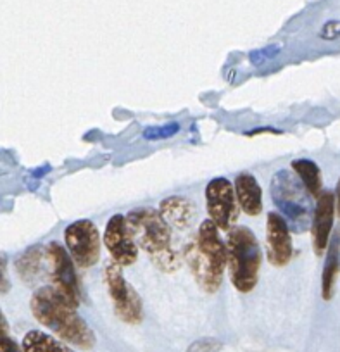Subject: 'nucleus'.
I'll return each mask as SVG.
<instances>
[{
	"mask_svg": "<svg viewBox=\"0 0 340 352\" xmlns=\"http://www.w3.org/2000/svg\"><path fill=\"white\" fill-rule=\"evenodd\" d=\"M30 307L35 320L63 342L76 347L92 349L95 345V335L87 321L76 313V307L59 294L56 287H42L30 300Z\"/></svg>",
	"mask_w": 340,
	"mask_h": 352,
	"instance_id": "obj_1",
	"label": "nucleus"
},
{
	"mask_svg": "<svg viewBox=\"0 0 340 352\" xmlns=\"http://www.w3.org/2000/svg\"><path fill=\"white\" fill-rule=\"evenodd\" d=\"M217 230L213 219H204L197 235L185 243L182 252L197 285L209 294L220 290L224 268L229 266L226 242L221 240Z\"/></svg>",
	"mask_w": 340,
	"mask_h": 352,
	"instance_id": "obj_2",
	"label": "nucleus"
},
{
	"mask_svg": "<svg viewBox=\"0 0 340 352\" xmlns=\"http://www.w3.org/2000/svg\"><path fill=\"white\" fill-rule=\"evenodd\" d=\"M127 225L138 249L151 257L156 268L164 273H175L182 266L183 254L176 252L173 247V228L161 212L151 208H138L128 212Z\"/></svg>",
	"mask_w": 340,
	"mask_h": 352,
	"instance_id": "obj_3",
	"label": "nucleus"
},
{
	"mask_svg": "<svg viewBox=\"0 0 340 352\" xmlns=\"http://www.w3.org/2000/svg\"><path fill=\"white\" fill-rule=\"evenodd\" d=\"M271 201L277 206L278 212L284 216L292 233H304L311 228L312 214V195L301 182L295 173L280 171L275 173L270 184Z\"/></svg>",
	"mask_w": 340,
	"mask_h": 352,
	"instance_id": "obj_4",
	"label": "nucleus"
},
{
	"mask_svg": "<svg viewBox=\"0 0 340 352\" xmlns=\"http://www.w3.org/2000/svg\"><path fill=\"white\" fill-rule=\"evenodd\" d=\"M226 250L233 287L242 294L254 290L261 270V247L256 235L247 226H233L226 232Z\"/></svg>",
	"mask_w": 340,
	"mask_h": 352,
	"instance_id": "obj_5",
	"label": "nucleus"
},
{
	"mask_svg": "<svg viewBox=\"0 0 340 352\" xmlns=\"http://www.w3.org/2000/svg\"><path fill=\"white\" fill-rule=\"evenodd\" d=\"M121 264L109 263L104 268V283L107 287L114 313L128 324H138L144 320V307L137 290L125 280Z\"/></svg>",
	"mask_w": 340,
	"mask_h": 352,
	"instance_id": "obj_6",
	"label": "nucleus"
},
{
	"mask_svg": "<svg viewBox=\"0 0 340 352\" xmlns=\"http://www.w3.org/2000/svg\"><path fill=\"white\" fill-rule=\"evenodd\" d=\"M206 204L209 219H213L220 230L230 232L240 214L235 185L221 176L211 180L206 187Z\"/></svg>",
	"mask_w": 340,
	"mask_h": 352,
	"instance_id": "obj_7",
	"label": "nucleus"
},
{
	"mask_svg": "<svg viewBox=\"0 0 340 352\" xmlns=\"http://www.w3.org/2000/svg\"><path fill=\"white\" fill-rule=\"evenodd\" d=\"M45 257L50 266L52 287H56L61 296L66 297L74 307L80 306V282H78L76 270H74L76 263L71 257V254L59 242H50L45 249Z\"/></svg>",
	"mask_w": 340,
	"mask_h": 352,
	"instance_id": "obj_8",
	"label": "nucleus"
},
{
	"mask_svg": "<svg viewBox=\"0 0 340 352\" xmlns=\"http://www.w3.org/2000/svg\"><path fill=\"white\" fill-rule=\"evenodd\" d=\"M64 242L80 268H92L100 259V235L97 226L88 219L71 223L64 230Z\"/></svg>",
	"mask_w": 340,
	"mask_h": 352,
	"instance_id": "obj_9",
	"label": "nucleus"
},
{
	"mask_svg": "<svg viewBox=\"0 0 340 352\" xmlns=\"http://www.w3.org/2000/svg\"><path fill=\"white\" fill-rule=\"evenodd\" d=\"M104 243L112 261L121 266H131L138 259V245L127 225V216L114 214L109 219L105 225Z\"/></svg>",
	"mask_w": 340,
	"mask_h": 352,
	"instance_id": "obj_10",
	"label": "nucleus"
},
{
	"mask_svg": "<svg viewBox=\"0 0 340 352\" xmlns=\"http://www.w3.org/2000/svg\"><path fill=\"white\" fill-rule=\"evenodd\" d=\"M292 230L280 212H270L266 218V256L273 266H287L294 254Z\"/></svg>",
	"mask_w": 340,
	"mask_h": 352,
	"instance_id": "obj_11",
	"label": "nucleus"
},
{
	"mask_svg": "<svg viewBox=\"0 0 340 352\" xmlns=\"http://www.w3.org/2000/svg\"><path fill=\"white\" fill-rule=\"evenodd\" d=\"M337 202L335 194L332 190H325L318 197L315 206V214L311 223V236H312V250L318 257L326 254L330 245V235H332L333 219H335Z\"/></svg>",
	"mask_w": 340,
	"mask_h": 352,
	"instance_id": "obj_12",
	"label": "nucleus"
},
{
	"mask_svg": "<svg viewBox=\"0 0 340 352\" xmlns=\"http://www.w3.org/2000/svg\"><path fill=\"white\" fill-rule=\"evenodd\" d=\"M159 212L166 219V223L178 232H187V230L192 228L193 221H195L193 204L189 199L180 197V195L164 199L159 206Z\"/></svg>",
	"mask_w": 340,
	"mask_h": 352,
	"instance_id": "obj_13",
	"label": "nucleus"
},
{
	"mask_svg": "<svg viewBox=\"0 0 340 352\" xmlns=\"http://www.w3.org/2000/svg\"><path fill=\"white\" fill-rule=\"evenodd\" d=\"M233 185L240 209L247 216H259L263 211V192L256 178L251 173H242L237 176Z\"/></svg>",
	"mask_w": 340,
	"mask_h": 352,
	"instance_id": "obj_14",
	"label": "nucleus"
},
{
	"mask_svg": "<svg viewBox=\"0 0 340 352\" xmlns=\"http://www.w3.org/2000/svg\"><path fill=\"white\" fill-rule=\"evenodd\" d=\"M340 275V233L333 235L326 250V261L323 266L321 276V297L325 300H332L335 296L337 280Z\"/></svg>",
	"mask_w": 340,
	"mask_h": 352,
	"instance_id": "obj_15",
	"label": "nucleus"
},
{
	"mask_svg": "<svg viewBox=\"0 0 340 352\" xmlns=\"http://www.w3.org/2000/svg\"><path fill=\"white\" fill-rule=\"evenodd\" d=\"M292 169L301 178V182L312 197L318 199L325 192L323 190L321 171H319L318 164L315 161H311V159H295V161H292Z\"/></svg>",
	"mask_w": 340,
	"mask_h": 352,
	"instance_id": "obj_16",
	"label": "nucleus"
},
{
	"mask_svg": "<svg viewBox=\"0 0 340 352\" xmlns=\"http://www.w3.org/2000/svg\"><path fill=\"white\" fill-rule=\"evenodd\" d=\"M43 249L40 245L32 247L23 256H19L14 263L16 273L25 283H33L42 270Z\"/></svg>",
	"mask_w": 340,
	"mask_h": 352,
	"instance_id": "obj_17",
	"label": "nucleus"
},
{
	"mask_svg": "<svg viewBox=\"0 0 340 352\" xmlns=\"http://www.w3.org/2000/svg\"><path fill=\"white\" fill-rule=\"evenodd\" d=\"M25 352H74L67 345L40 330H32L25 335L21 344Z\"/></svg>",
	"mask_w": 340,
	"mask_h": 352,
	"instance_id": "obj_18",
	"label": "nucleus"
},
{
	"mask_svg": "<svg viewBox=\"0 0 340 352\" xmlns=\"http://www.w3.org/2000/svg\"><path fill=\"white\" fill-rule=\"evenodd\" d=\"M180 131V124L176 123H169V124H164V126L158 128H147V130L144 131V137L147 138V140H159V138H169L173 137V135H176Z\"/></svg>",
	"mask_w": 340,
	"mask_h": 352,
	"instance_id": "obj_19",
	"label": "nucleus"
},
{
	"mask_svg": "<svg viewBox=\"0 0 340 352\" xmlns=\"http://www.w3.org/2000/svg\"><path fill=\"white\" fill-rule=\"evenodd\" d=\"M221 344L214 338H200V340L193 342L187 352H217Z\"/></svg>",
	"mask_w": 340,
	"mask_h": 352,
	"instance_id": "obj_20",
	"label": "nucleus"
},
{
	"mask_svg": "<svg viewBox=\"0 0 340 352\" xmlns=\"http://www.w3.org/2000/svg\"><path fill=\"white\" fill-rule=\"evenodd\" d=\"M340 36V21H330L323 26L321 38L323 40H335Z\"/></svg>",
	"mask_w": 340,
	"mask_h": 352,
	"instance_id": "obj_21",
	"label": "nucleus"
},
{
	"mask_svg": "<svg viewBox=\"0 0 340 352\" xmlns=\"http://www.w3.org/2000/svg\"><path fill=\"white\" fill-rule=\"evenodd\" d=\"M0 352H25L23 347H19L8 333L2 335V342H0Z\"/></svg>",
	"mask_w": 340,
	"mask_h": 352,
	"instance_id": "obj_22",
	"label": "nucleus"
},
{
	"mask_svg": "<svg viewBox=\"0 0 340 352\" xmlns=\"http://www.w3.org/2000/svg\"><path fill=\"white\" fill-rule=\"evenodd\" d=\"M335 202H337V212H339V216H340V180H339V184H337V188H335Z\"/></svg>",
	"mask_w": 340,
	"mask_h": 352,
	"instance_id": "obj_23",
	"label": "nucleus"
}]
</instances>
